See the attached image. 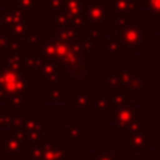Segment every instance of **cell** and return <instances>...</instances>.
<instances>
[{"instance_id": "52a82bcc", "label": "cell", "mask_w": 160, "mask_h": 160, "mask_svg": "<svg viewBox=\"0 0 160 160\" xmlns=\"http://www.w3.org/2000/svg\"><path fill=\"white\" fill-rule=\"evenodd\" d=\"M65 138L69 141H82L83 139V133L76 122H72L70 127L65 129Z\"/></svg>"}, {"instance_id": "9c48e42d", "label": "cell", "mask_w": 160, "mask_h": 160, "mask_svg": "<svg viewBox=\"0 0 160 160\" xmlns=\"http://www.w3.org/2000/svg\"><path fill=\"white\" fill-rule=\"evenodd\" d=\"M90 160H115V158L108 152V148H104L102 153L100 155H90Z\"/></svg>"}, {"instance_id": "7a4b0ae2", "label": "cell", "mask_w": 160, "mask_h": 160, "mask_svg": "<svg viewBox=\"0 0 160 160\" xmlns=\"http://www.w3.org/2000/svg\"><path fill=\"white\" fill-rule=\"evenodd\" d=\"M2 152L7 155L8 159H18L20 153L27 152L25 143L16 135L3 133L2 135Z\"/></svg>"}, {"instance_id": "3957f363", "label": "cell", "mask_w": 160, "mask_h": 160, "mask_svg": "<svg viewBox=\"0 0 160 160\" xmlns=\"http://www.w3.org/2000/svg\"><path fill=\"white\" fill-rule=\"evenodd\" d=\"M150 146H155V142L148 141V129L129 135V153H146Z\"/></svg>"}, {"instance_id": "8992f818", "label": "cell", "mask_w": 160, "mask_h": 160, "mask_svg": "<svg viewBox=\"0 0 160 160\" xmlns=\"http://www.w3.org/2000/svg\"><path fill=\"white\" fill-rule=\"evenodd\" d=\"M127 96L128 94L125 93L122 88H118V90L110 91V97H111V102H112V107L117 108L119 105L125 104L127 102Z\"/></svg>"}, {"instance_id": "6da1fadb", "label": "cell", "mask_w": 160, "mask_h": 160, "mask_svg": "<svg viewBox=\"0 0 160 160\" xmlns=\"http://www.w3.org/2000/svg\"><path fill=\"white\" fill-rule=\"evenodd\" d=\"M110 121H115V132L129 133V129L133 124L141 121V110L135 107L133 102H125L117 108H112L110 114Z\"/></svg>"}, {"instance_id": "30bf717a", "label": "cell", "mask_w": 160, "mask_h": 160, "mask_svg": "<svg viewBox=\"0 0 160 160\" xmlns=\"http://www.w3.org/2000/svg\"><path fill=\"white\" fill-rule=\"evenodd\" d=\"M2 114H3V117H0V127H6V125L11 124L13 118H10L8 115H6V110H3Z\"/></svg>"}, {"instance_id": "ba28073f", "label": "cell", "mask_w": 160, "mask_h": 160, "mask_svg": "<svg viewBox=\"0 0 160 160\" xmlns=\"http://www.w3.org/2000/svg\"><path fill=\"white\" fill-rule=\"evenodd\" d=\"M7 107L8 108H24L25 102L22 100L21 94H13L7 98Z\"/></svg>"}, {"instance_id": "8fae6325", "label": "cell", "mask_w": 160, "mask_h": 160, "mask_svg": "<svg viewBox=\"0 0 160 160\" xmlns=\"http://www.w3.org/2000/svg\"><path fill=\"white\" fill-rule=\"evenodd\" d=\"M153 125H155L156 128H160V115L159 114H156V115L153 117Z\"/></svg>"}, {"instance_id": "5b68a950", "label": "cell", "mask_w": 160, "mask_h": 160, "mask_svg": "<svg viewBox=\"0 0 160 160\" xmlns=\"http://www.w3.org/2000/svg\"><path fill=\"white\" fill-rule=\"evenodd\" d=\"M146 87H148V79L142 78V76H138V78L131 83L129 87L125 90V93L129 94V96H139Z\"/></svg>"}, {"instance_id": "277c9868", "label": "cell", "mask_w": 160, "mask_h": 160, "mask_svg": "<svg viewBox=\"0 0 160 160\" xmlns=\"http://www.w3.org/2000/svg\"><path fill=\"white\" fill-rule=\"evenodd\" d=\"M145 42V32H141L139 28H128L122 35V44L125 48L139 49L141 44Z\"/></svg>"}]
</instances>
